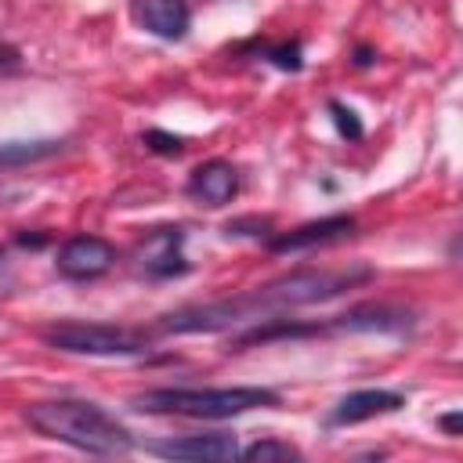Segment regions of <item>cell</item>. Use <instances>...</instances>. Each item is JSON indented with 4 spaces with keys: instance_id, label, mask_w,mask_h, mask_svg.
<instances>
[{
    "instance_id": "1",
    "label": "cell",
    "mask_w": 463,
    "mask_h": 463,
    "mask_svg": "<svg viewBox=\"0 0 463 463\" xmlns=\"http://www.w3.org/2000/svg\"><path fill=\"white\" fill-rule=\"evenodd\" d=\"M373 271L365 264L358 268H344V271H315V268H304V271H293V275H282L275 282H264L257 286L253 293H242V297H228V300H213V304H192V307H181V311H170L163 315L159 322V333H217V329H232V326H242V322H264L286 307H304V304H318V300H329L344 289H351L354 282H365Z\"/></svg>"
},
{
    "instance_id": "2",
    "label": "cell",
    "mask_w": 463,
    "mask_h": 463,
    "mask_svg": "<svg viewBox=\"0 0 463 463\" xmlns=\"http://www.w3.org/2000/svg\"><path fill=\"white\" fill-rule=\"evenodd\" d=\"M25 423L33 430H40L43 438L65 441L80 452H94V456H127L134 449L130 430L109 416L101 405L94 402H80V398H54V402H36L25 409Z\"/></svg>"
},
{
    "instance_id": "3",
    "label": "cell",
    "mask_w": 463,
    "mask_h": 463,
    "mask_svg": "<svg viewBox=\"0 0 463 463\" xmlns=\"http://www.w3.org/2000/svg\"><path fill=\"white\" fill-rule=\"evenodd\" d=\"M134 405L145 412L228 420V416H242L250 409L279 405V391H268V387H156V391L137 394Z\"/></svg>"
},
{
    "instance_id": "4",
    "label": "cell",
    "mask_w": 463,
    "mask_h": 463,
    "mask_svg": "<svg viewBox=\"0 0 463 463\" xmlns=\"http://www.w3.org/2000/svg\"><path fill=\"white\" fill-rule=\"evenodd\" d=\"M40 336L51 347L72 351V354H141L148 344L141 329L105 326V322H54Z\"/></svg>"
},
{
    "instance_id": "5",
    "label": "cell",
    "mask_w": 463,
    "mask_h": 463,
    "mask_svg": "<svg viewBox=\"0 0 463 463\" xmlns=\"http://www.w3.org/2000/svg\"><path fill=\"white\" fill-rule=\"evenodd\" d=\"M116 264V246L101 235H76L58 250V271L65 279H98Z\"/></svg>"
},
{
    "instance_id": "6",
    "label": "cell",
    "mask_w": 463,
    "mask_h": 463,
    "mask_svg": "<svg viewBox=\"0 0 463 463\" xmlns=\"http://www.w3.org/2000/svg\"><path fill=\"white\" fill-rule=\"evenodd\" d=\"M148 449L163 459H192V463H232V459H239L235 434H188V438L156 441Z\"/></svg>"
},
{
    "instance_id": "7",
    "label": "cell",
    "mask_w": 463,
    "mask_h": 463,
    "mask_svg": "<svg viewBox=\"0 0 463 463\" xmlns=\"http://www.w3.org/2000/svg\"><path fill=\"white\" fill-rule=\"evenodd\" d=\"M354 232V217L351 213H329V217H318V221H307L293 232H279L268 250L271 253H297V250H311V246H329V242H340Z\"/></svg>"
},
{
    "instance_id": "8",
    "label": "cell",
    "mask_w": 463,
    "mask_h": 463,
    "mask_svg": "<svg viewBox=\"0 0 463 463\" xmlns=\"http://www.w3.org/2000/svg\"><path fill=\"white\" fill-rule=\"evenodd\" d=\"M405 405V398L398 391H383V387H365V391H351L344 394L333 412H329V427H351V423H362V420H373V416H383V412H398Z\"/></svg>"
},
{
    "instance_id": "9",
    "label": "cell",
    "mask_w": 463,
    "mask_h": 463,
    "mask_svg": "<svg viewBox=\"0 0 463 463\" xmlns=\"http://www.w3.org/2000/svg\"><path fill=\"white\" fill-rule=\"evenodd\" d=\"M181 246H184V232H181V228H156V232L141 242V250H137L145 275H152V279H170V275L188 271V260H184Z\"/></svg>"
},
{
    "instance_id": "10",
    "label": "cell",
    "mask_w": 463,
    "mask_h": 463,
    "mask_svg": "<svg viewBox=\"0 0 463 463\" xmlns=\"http://www.w3.org/2000/svg\"><path fill=\"white\" fill-rule=\"evenodd\" d=\"M188 195L206 203V206H224L239 195V170L228 159H210L192 170L188 177Z\"/></svg>"
},
{
    "instance_id": "11",
    "label": "cell",
    "mask_w": 463,
    "mask_h": 463,
    "mask_svg": "<svg viewBox=\"0 0 463 463\" xmlns=\"http://www.w3.org/2000/svg\"><path fill=\"white\" fill-rule=\"evenodd\" d=\"M137 22L163 40H181L188 33L192 11L184 0H137Z\"/></svg>"
},
{
    "instance_id": "12",
    "label": "cell",
    "mask_w": 463,
    "mask_h": 463,
    "mask_svg": "<svg viewBox=\"0 0 463 463\" xmlns=\"http://www.w3.org/2000/svg\"><path fill=\"white\" fill-rule=\"evenodd\" d=\"M409 311L387 307V304H362L351 307L347 315H340L333 322V329H347V333H402L409 329Z\"/></svg>"
},
{
    "instance_id": "13",
    "label": "cell",
    "mask_w": 463,
    "mask_h": 463,
    "mask_svg": "<svg viewBox=\"0 0 463 463\" xmlns=\"http://www.w3.org/2000/svg\"><path fill=\"white\" fill-rule=\"evenodd\" d=\"M239 456L246 463H271V459H300V449L289 441H279V438H264V441H253L250 449H242Z\"/></svg>"
},
{
    "instance_id": "14",
    "label": "cell",
    "mask_w": 463,
    "mask_h": 463,
    "mask_svg": "<svg viewBox=\"0 0 463 463\" xmlns=\"http://www.w3.org/2000/svg\"><path fill=\"white\" fill-rule=\"evenodd\" d=\"M54 148H58V141H7V145H0V166L43 159V156H51Z\"/></svg>"
},
{
    "instance_id": "15",
    "label": "cell",
    "mask_w": 463,
    "mask_h": 463,
    "mask_svg": "<svg viewBox=\"0 0 463 463\" xmlns=\"http://www.w3.org/2000/svg\"><path fill=\"white\" fill-rule=\"evenodd\" d=\"M329 112H333L336 130H340L347 141H358V137H362V119H358V112H354V109H347L344 101H329Z\"/></svg>"
},
{
    "instance_id": "16",
    "label": "cell",
    "mask_w": 463,
    "mask_h": 463,
    "mask_svg": "<svg viewBox=\"0 0 463 463\" xmlns=\"http://www.w3.org/2000/svg\"><path fill=\"white\" fill-rule=\"evenodd\" d=\"M141 141H145L152 152H159V156H181V152H184V137L166 134V130H145Z\"/></svg>"
},
{
    "instance_id": "17",
    "label": "cell",
    "mask_w": 463,
    "mask_h": 463,
    "mask_svg": "<svg viewBox=\"0 0 463 463\" xmlns=\"http://www.w3.org/2000/svg\"><path fill=\"white\" fill-rule=\"evenodd\" d=\"M268 58L279 65V69H286V72H297L304 61H300V43H279V47H271L268 51Z\"/></svg>"
},
{
    "instance_id": "18",
    "label": "cell",
    "mask_w": 463,
    "mask_h": 463,
    "mask_svg": "<svg viewBox=\"0 0 463 463\" xmlns=\"http://www.w3.org/2000/svg\"><path fill=\"white\" fill-rule=\"evenodd\" d=\"M22 65V54H18V47H11V43H0V72H11V69H18Z\"/></svg>"
},
{
    "instance_id": "19",
    "label": "cell",
    "mask_w": 463,
    "mask_h": 463,
    "mask_svg": "<svg viewBox=\"0 0 463 463\" xmlns=\"http://www.w3.org/2000/svg\"><path fill=\"white\" fill-rule=\"evenodd\" d=\"M459 420H463L459 412H445V416H441L438 423H441V430H445V434H452V438H459Z\"/></svg>"
},
{
    "instance_id": "20",
    "label": "cell",
    "mask_w": 463,
    "mask_h": 463,
    "mask_svg": "<svg viewBox=\"0 0 463 463\" xmlns=\"http://www.w3.org/2000/svg\"><path fill=\"white\" fill-rule=\"evenodd\" d=\"M354 61H358V65H369V61H373V51H369V47H358V58H354Z\"/></svg>"
},
{
    "instance_id": "21",
    "label": "cell",
    "mask_w": 463,
    "mask_h": 463,
    "mask_svg": "<svg viewBox=\"0 0 463 463\" xmlns=\"http://www.w3.org/2000/svg\"><path fill=\"white\" fill-rule=\"evenodd\" d=\"M0 264H4V250H0Z\"/></svg>"
}]
</instances>
